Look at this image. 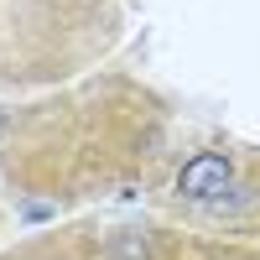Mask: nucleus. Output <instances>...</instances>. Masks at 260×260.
<instances>
[{
    "label": "nucleus",
    "instance_id": "obj_3",
    "mask_svg": "<svg viewBox=\"0 0 260 260\" xmlns=\"http://www.w3.org/2000/svg\"><path fill=\"white\" fill-rule=\"evenodd\" d=\"M52 213H57L52 203H26V219H52Z\"/></svg>",
    "mask_w": 260,
    "mask_h": 260
},
{
    "label": "nucleus",
    "instance_id": "obj_4",
    "mask_svg": "<svg viewBox=\"0 0 260 260\" xmlns=\"http://www.w3.org/2000/svg\"><path fill=\"white\" fill-rule=\"evenodd\" d=\"M0 130H6V110H0Z\"/></svg>",
    "mask_w": 260,
    "mask_h": 260
},
{
    "label": "nucleus",
    "instance_id": "obj_2",
    "mask_svg": "<svg viewBox=\"0 0 260 260\" xmlns=\"http://www.w3.org/2000/svg\"><path fill=\"white\" fill-rule=\"evenodd\" d=\"M115 260H146V240H115Z\"/></svg>",
    "mask_w": 260,
    "mask_h": 260
},
{
    "label": "nucleus",
    "instance_id": "obj_1",
    "mask_svg": "<svg viewBox=\"0 0 260 260\" xmlns=\"http://www.w3.org/2000/svg\"><path fill=\"white\" fill-rule=\"evenodd\" d=\"M229 187H234V161L224 151H198L177 172V198H187V203H219Z\"/></svg>",
    "mask_w": 260,
    "mask_h": 260
}]
</instances>
